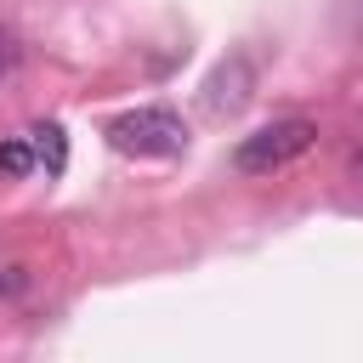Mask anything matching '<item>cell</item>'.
<instances>
[{
  "instance_id": "cell-7",
  "label": "cell",
  "mask_w": 363,
  "mask_h": 363,
  "mask_svg": "<svg viewBox=\"0 0 363 363\" xmlns=\"http://www.w3.org/2000/svg\"><path fill=\"white\" fill-rule=\"evenodd\" d=\"M6 62H11V40H0V68H6Z\"/></svg>"
},
{
  "instance_id": "cell-6",
  "label": "cell",
  "mask_w": 363,
  "mask_h": 363,
  "mask_svg": "<svg viewBox=\"0 0 363 363\" xmlns=\"http://www.w3.org/2000/svg\"><path fill=\"white\" fill-rule=\"evenodd\" d=\"M11 289H23V267H6L0 272V295H11Z\"/></svg>"
},
{
  "instance_id": "cell-4",
  "label": "cell",
  "mask_w": 363,
  "mask_h": 363,
  "mask_svg": "<svg viewBox=\"0 0 363 363\" xmlns=\"http://www.w3.org/2000/svg\"><path fill=\"white\" fill-rule=\"evenodd\" d=\"M34 153H40L45 176H62L68 170V136H62V125H40L34 130Z\"/></svg>"
},
{
  "instance_id": "cell-1",
  "label": "cell",
  "mask_w": 363,
  "mask_h": 363,
  "mask_svg": "<svg viewBox=\"0 0 363 363\" xmlns=\"http://www.w3.org/2000/svg\"><path fill=\"white\" fill-rule=\"evenodd\" d=\"M312 142H318V125H312V119H272V125L250 130V136L233 147V170H244V176H272V170L295 164Z\"/></svg>"
},
{
  "instance_id": "cell-2",
  "label": "cell",
  "mask_w": 363,
  "mask_h": 363,
  "mask_svg": "<svg viewBox=\"0 0 363 363\" xmlns=\"http://www.w3.org/2000/svg\"><path fill=\"white\" fill-rule=\"evenodd\" d=\"M108 142L119 153H142V159H176L187 153V125L170 108H130L119 119H108Z\"/></svg>"
},
{
  "instance_id": "cell-5",
  "label": "cell",
  "mask_w": 363,
  "mask_h": 363,
  "mask_svg": "<svg viewBox=\"0 0 363 363\" xmlns=\"http://www.w3.org/2000/svg\"><path fill=\"white\" fill-rule=\"evenodd\" d=\"M0 170L6 176H28L34 170V147L28 142H0Z\"/></svg>"
},
{
  "instance_id": "cell-3",
  "label": "cell",
  "mask_w": 363,
  "mask_h": 363,
  "mask_svg": "<svg viewBox=\"0 0 363 363\" xmlns=\"http://www.w3.org/2000/svg\"><path fill=\"white\" fill-rule=\"evenodd\" d=\"M250 85H255L250 62H244V57H227V62L210 74V85H204V108H210V113H238V108L250 102Z\"/></svg>"
}]
</instances>
